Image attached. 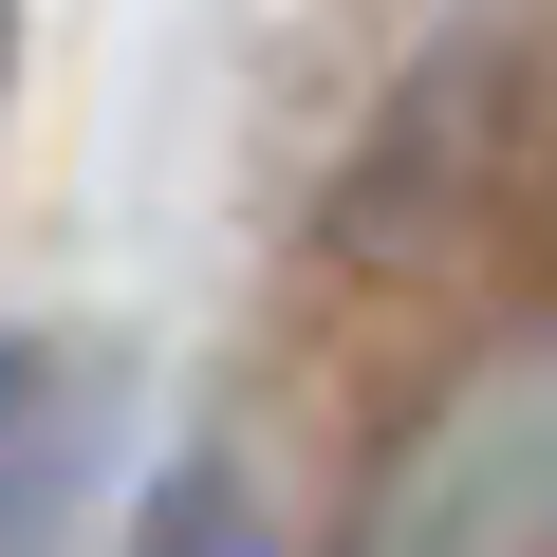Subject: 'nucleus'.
<instances>
[{
	"mask_svg": "<svg viewBox=\"0 0 557 557\" xmlns=\"http://www.w3.org/2000/svg\"><path fill=\"white\" fill-rule=\"evenodd\" d=\"M372 557H557V335L465 372L391 483H372Z\"/></svg>",
	"mask_w": 557,
	"mask_h": 557,
	"instance_id": "1",
	"label": "nucleus"
},
{
	"mask_svg": "<svg viewBox=\"0 0 557 557\" xmlns=\"http://www.w3.org/2000/svg\"><path fill=\"white\" fill-rule=\"evenodd\" d=\"M94 502V354L0 335V557H57Z\"/></svg>",
	"mask_w": 557,
	"mask_h": 557,
	"instance_id": "2",
	"label": "nucleus"
},
{
	"mask_svg": "<svg viewBox=\"0 0 557 557\" xmlns=\"http://www.w3.org/2000/svg\"><path fill=\"white\" fill-rule=\"evenodd\" d=\"M149 557H278V539H260V483H242V465H168Z\"/></svg>",
	"mask_w": 557,
	"mask_h": 557,
	"instance_id": "3",
	"label": "nucleus"
}]
</instances>
